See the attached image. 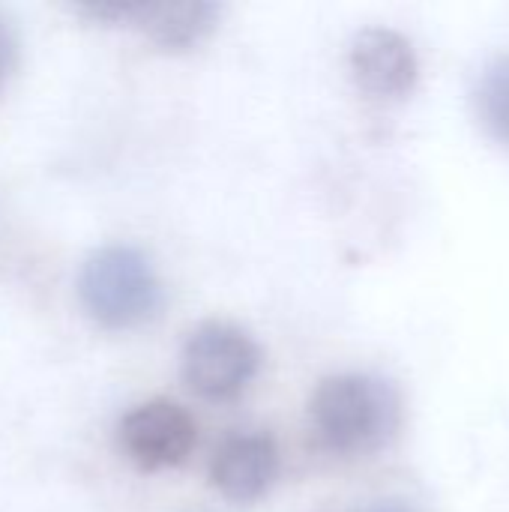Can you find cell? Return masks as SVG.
I'll return each instance as SVG.
<instances>
[{
	"label": "cell",
	"instance_id": "7a4b0ae2",
	"mask_svg": "<svg viewBox=\"0 0 509 512\" xmlns=\"http://www.w3.org/2000/svg\"><path fill=\"white\" fill-rule=\"evenodd\" d=\"M84 312L108 330H132L162 309V285L153 264L132 246L96 249L78 276Z\"/></svg>",
	"mask_w": 509,
	"mask_h": 512
},
{
	"label": "cell",
	"instance_id": "30bf717a",
	"mask_svg": "<svg viewBox=\"0 0 509 512\" xmlns=\"http://www.w3.org/2000/svg\"><path fill=\"white\" fill-rule=\"evenodd\" d=\"M6 60H9V39H6V33H3V27H0V78H3V72H6Z\"/></svg>",
	"mask_w": 509,
	"mask_h": 512
},
{
	"label": "cell",
	"instance_id": "3957f363",
	"mask_svg": "<svg viewBox=\"0 0 509 512\" xmlns=\"http://www.w3.org/2000/svg\"><path fill=\"white\" fill-rule=\"evenodd\" d=\"M261 351L255 339L225 321H207L183 345L180 369L192 393L210 402L240 396L258 375Z\"/></svg>",
	"mask_w": 509,
	"mask_h": 512
},
{
	"label": "cell",
	"instance_id": "277c9868",
	"mask_svg": "<svg viewBox=\"0 0 509 512\" xmlns=\"http://www.w3.org/2000/svg\"><path fill=\"white\" fill-rule=\"evenodd\" d=\"M198 444L192 414L174 402L153 399L129 411L120 423V447L141 471L177 468Z\"/></svg>",
	"mask_w": 509,
	"mask_h": 512
},
{
	"label": "cell",
	"instance_id": "8992f818",
	"mask_svg": "<svg viewBox=\"0 0 509 512\" xmlns=\"http://www.w3.org/2000/svg\"><path fill=\"white\" fill-rule=\"evenodd\" d=\"M279 474L276 441L264 432L228 435L210 462V480L216 492L234 504L258 501Z\"/></svg>",
	"mask_w": 509,
	"mask_h": 512
},
{
	"label": "cell",
	"instance_id": "5b68a950",
	"mask_svg": "<svg viewBox=\"0 0 509 512\" xmlns=\"http://www.w3.org/2000/svg\"><path fill=\"white\" fill-rule=\"evenodd\" d=\"M81 15H90L96 21H126L138 27L150 42L183 51L198 45L219 18L216 3L192 0V3H90L78 6Z\"/></svg>",
	"mask_w": 509,
	"mask_h": 512
},
{
	"label": "cell",
	"instance_id": "9c48e42d",
	"mask_svg": "<svg viewBox=\"0 0 509 512\" xmlns=\"http://www.w3.org/2000/svg\"><path fill=\"white\" fill-rule=\"evenodd\" d=\"M360 512H420L417 507H411L408 501H375L366 510Z\"/></svg>",
	"mask_w": 509,
	"mask_h": 512
},
{
	"label": "cell",
	"instance_id": "ba28073f",
	"mask_svg": "<svg viewBox=\"0 0 509 512\" xmlns=\"http://www.w3.org/2000/svg\"><path fill=\"white\" fill-rule=\"evenodd\" d=\"M477 111L486 129L509 144V54L486 66L477 84Z\"/></svg>",
	"mask_w": 509,
	"mask_h": 512
},
{
	"label": "cell",
	"instance_id": "52a82bcc",
	"mask_svg": "<svg viewBox=\"0 0 509 512\" xmlns=\"http://www.w3.org/2000/svg\"><path fill=\"white\" fill-rule=\"evenodd\" d=\"M351 72L372 96H402L417 81V51L399 30L366 27L351 42Z\"/></svg>",
	"mask_w": 509,
	"mask_h": 512
},
{
	"label": "cell",
	"instance_id": "6da1fadb",
	"mask_svg": "<svg viewBox=\"0 0 509 512\" xmlns=\"http://www.w3.org/2000/svg\"><path fill=\"white\" fill-rule=\"evenodd\" d=\"M402 405L390 381L369 372H342L318 384L309 420L318 441L339 456H372L399 429Z\"/></svg>",
	"mask_w": 509,
	"mask_h": 512
}]
</instances>
